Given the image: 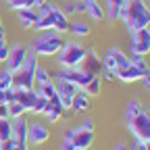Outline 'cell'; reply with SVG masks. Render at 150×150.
I'll return each mask as SVG.
<instances>
[{
	"instance_id": "1",
	"label": "cell",
	"mask_w": 150,
	"mask_h": 150,
	"mask_svg": "<svg viewBox=\"0 0 150 150\" xmlns=\"http://www.w3.org/2000/svg\"><path fill=\"white\" fill-rule=\"evenodd\" d=\"M119 19H123V23L127 31H138L148 27V19H150V8L144 0H129V4H125L119 13Z\"/></svg>"
},
{
	"instance_id": "2",
	"label": "cell",
	"mask_w": 150,
	"mask_h": 150,
	"mask_svg": "<svg viewBox=\"0 0 150 150\" xmlns=\"http://www.w3.org/2000/svg\"><path fill=\"white\" fill-rule=\"evenodd\" d=\"M65 46L61 33L56 31H46L42 35H38L31 42V52L35 56H56L61 52V48Z\"/></svg>"
},
{
	"instance_id": "3",
	"label": "cell",
	"mask_w": 150,
	"mask_h": 150,
	"mask_svg": "<svg viewBox=\"0 0 150 150\" xmlns=\"http://www.w3.org/2000/svg\"><path fill=\"white\" fill-rule=\"evenodd\" d=\"M86 54H88V48H83L81 44L67 42L61 48V52L56 54V63H59V67H63V69H79L81 61L86 59Z\"/></svg>"
},
{
	"instance_id": "4",
	"label": "cell",
	"mask_w": 150,
	"mask_h": 150,
	"mask_svg": "<svg viewBox=\"0 0 150 150\" xmlns=\"http://www.w3.org/2000/svg\"><path fill=\"white\" fill-rule=\"evenodd\" d=\"M125 123L129 125V131L136 136V140L150 142V106H144L140 115H136L134 119H129Z\"/></svg>"
},
{
	"instance_id": "5",
	"label": "cell",
	"mask_w": 150,
	"mask_h": 150,
	"mask_svg": "<svg viewBox=\"0 0 150 150\" xmlns=\"http://www.w3.org/2000/svg\"><path fill=\"white\" fill-rule=\"evenodd\" d=\"M131 54L134 56H146L150 54V29H138L131 33Z\"/></svg>"
},
{
	"instance_id": "6",
	"label": "cell",
	"mask_w": 150,
	"mask_h": 150,
	"mask_svg": "<svg viewBox=\"0 0 150 150\" xmlns=\"http://www.w3.org/2000/svg\"><path fill=\"white\" fill-rule=\"evenodd\" d=\"M50 140V129L42 121H31L27 125V144L31 146H42Z\"/></svg>"
},
{
	"instance_id": "7",
	"label": "cell",
	"mask_w": 150,
	"mask_h": 150,
	"mask_svg": "<svg viewBox=\"0 0 150 150\" xmlns=\"http://www.w3.org/2000/svg\"><path fill=\"white\" fill-rule=\"evenodd\" d=\"M25 59H27V48H25L23 44H15V46L8 50V59H6V63H4V69H8L11 73L21 71Z\"/></svg>"
},
{
	"instance_id": "8",
	"label": "cell",
	"mask_w": 150,
	"mask_h": 150,
	"mask_svg": "<svg viewBox=\"0 0 150 150\" xmlns=\"http://www.w3.org/2000/svg\"><path fill=\"white\" fill-rule=\"evenodd\" d=\"M65 136L73 140V144H75V148H77V150H88V148L94 144V131H86V129H81V127L69 129Z\"/></svg>"
},
{
	"instance_id": "9",
	"label": "cell",
	"mask_w": 150,
	"mask_h": 150,
	"mask_svg": "<svg viewBox=\"0 0 150 150\" xmlns=\"http://www.w3.org/2000/svg\"><path fill=\"white\" fill-rule=\"evenodd\" d=\"M79 69L83 73H88L90 77H98V75L102 73V59L96 54V50H88V54H86V59L81 61Z\"/></svg>"
},
{
	"instance_id": "10",
	"label": "cell",
	"mask_w": 150,
	"mask_h": 150,
	"mask_svg": "<svg viewBox=\"0 0 150 150\" xmlns=\"http://www.w3.org/2000/svg\"><path fill=\"white\" fill-rule=\"evenodd\" d=\"M11 125H13V142L21 148H27V121L23 117L19 119H11Z\"/></svg>"
},
{
	"instance_id": "11",
	"label": "cell",
	"mask_w": 150,
	"mask_h": 150,
	"mask_svg": "<svg viewBox=\"0 0 150 150\" xmlns=\"http://www.w3.org/2000/svg\"><path fill=\"white\" fill-rule=\"evenodd\" d=\"M13 90H15V88H13ZM35 100H38V92H35V88H33V90H15V102L23 104L27 112L33 108Z\"/></svg>"
},
{
	"instance_id": "12",
	"label": "cell",
	"mask_w": 150,
	"mask_h": 150,
	"mask_svg": "<svg viewBox=\"0 0 150 150\" xmlns=\"http://www.w3.org/2000/svg\"><path fill=\"white\" fill-rule=\"evenodd\" d=\"M54 88H56V94H59V98H73L75 94H77L81 88H77L75 83L63 79V77H56L54 79Z\"/></svg>"
},
{
	"instance_id": "13",
	"label": "cell",
	"mask_w": 150,
	"mask_h": 150,
	"mask_svg": "<svg viewBox=\"0 0 150 150\" xmlns=\"http://www.w3.org/2000/svg\"><path fill=\"white\" fill-rule=\"evenodd\" d=\"M61 8H56L54 13H48V15H42L38 13V21L33 23V29L40 31V33H46V31H54V17Z\"/></svg>"
},
{
	"instance_id": "14",
	"label": "cell",
	"mask_w": 150,
	"mask_h": 150,
	"mask_svg": "<svg viewBox=\"0 0 150 150\" xmlns=\"http://www.w3.org/2000/svg\"><path fill=\"white\" fill-rule=\"evenodd\" d=\"M117 79L119 81H123V83H134V81H140L142 79V71L138 69V67H134V65H129V67H125V69H117Z\"/></svg>"
},
{
	"instance_id": "15",
	"label": "cell",
	"mask_w": 150,
	"mask_h": 150,
	"mask_svg": "<svg viewBox=\"0 0 150 150\" xmlns=\"http://www.w3.org/2000/svg\"><path fill=\"white\" fill-rule=\"evenodd\" d=\"M83 2H86V15L92 19V21L100 23V21L106 19V13H104V8H102V4L98 0H83Z\"/></svg>"
},
{
	"instance_id": "16",
	"label": "cell",
	"mask_w": 150,
	"mask_h": 150,
	"mask_svg": "<svg viewBox=\"0 0 150 150\" xmlns=\"http://www.w3.org/2000/svg\"><path fill=\"white\" fill-rule=\"evenodd\" d=\"M44 115L50 123H56V121H61L63 115H65V108L61 104V98H56V100H48V106L44 110Z\"/></svg>"
},
{
	"instance_id": "17",
	"label": "cell",
	"mask_w": 150,
	"mask_h": 150,
	"mask_svg": "<svg viewBox=\"0 0 150 150\" xmlns=\"http://www.w3.org/2000/svg\"><path fill=\"white\" fill-rule=\"evenodd\" d=\"M17 19L23 29H33V23L38 21V11L35 8H21V11H17Z\"/></svg>"
},
{
	"instance_id": "18",
	"label": "cell",
	"mask_w": 150,
	"mask_h": 150,
	"mask_svg": "<svg viewBox=\"0 0 150 150\" xmlns=\"http://www.w3.org/2000/svg\"><path fill=\"white\" fill-rule=\"evenodd\" d=\"M90 102H92V96H88V94L83 90H79L77 94L73 96V102H71V112H86L90 108Z\"/></svg>"
},
{
	"instance_id": "19",
	"label": "cell",
	"mask_w": 150,
	"mask_h": 150,
	"mask_svg": "<svg viewBox=\"0 0 150 150\" xmlns=\"http://www.w3.org/2000/svg\"><path fill=\"white\" fill-rule=\"evenodd\" d=\"M125 4H129V0H106L104 13H106L108 21H119V13H121V8Z\"/></svg>"
},
{
	"instance_id": "20",
	"label": "cell",
	"mask_w": 150,
	"mask_h": 150,
	"mask_svg": "<svg viewBox=\"0 0 150 150\" xmlns=\"http://www.w3.org/2000/svg\"><path fill=\"white\" fill-rule=\"evenodd\" d=\"M35 92L40 94L42 98H46V100H56V98H59V94H56V88H54V81H46V83L35 86Z\"/></svg>"
},
{
	"instance_id": "21",
	"label": "cell",
	"mask_w": 150,
	"mask_h": 150,
	"mask_svg": "<svg viewBox=\"0 0 150 150\" xmlns=\"http://www.w3.org/2000/svg\"><path fill=\"white\" fill-rule=\"evenodd\" d=\"M67 33H71L73 38H86V35H90V25L86 21H71Z\"/></svg>"
},
{
	"instance_id": "22",
	"label": "cell",
	"mask_w": 150,
	"mask_h": 150,
	"mask_svg": "<svg viewBox=\"0 0 150 150\" xmlns=\"http://www.w3.org/2000/svg\"><path fill=\"white\" fill-rule=\"evenodd\" d=\"M108 54L112 56V61L117 63V67H119V69H125V67H129V65H131L129 56H127L121 48H110V50H108Z\"/></svg>"
},
{
	"instance_id": "23",
	"label": "cell",
	"mask_w": 150,
	"mask_h": 150,
	"mask_svg": "<svg viewBox=\"0 0 150 150\" xmlns=\"http://www.w3.org/2000/svg\"><path fill=\"white\" fill-rule=\"evenodd\" d=\"M69 17L63 13V11H59L56 13V17H54V31L56 33H67L69 31Z\"/></svg>"
},
{
	"instance_id": "24",
	"label": "cell",
	"mask_w": 150,
	"mask_h": 150,
	"mask_svg": "<svg viewBox=\"0 0 150 150\" xmlns=\"http://www.w3.org/2000/svg\"><path fill=\"white\" fill-rule=\"evenodd\" d=\"M81 90L88 94V96H98V94L102 92V79H100V77H92Z\"/></svg>"
},
{
	"instance_id": "25",
	"label": "cell",
	"mask_w": 150,
	"mask_h": 150,
	"mask_svg": "<svg viewBox=\"0 0 150 150\" xmlns=\"http://www.w3.org/2000/svg\"><path fill=\"white\" fill-rule=\"evenodd\" d=\"M13 140V125L11 119H0V144Z\"/></svg>"
},
{
	"instance_id": "26",
	"label": "cell",
	"mask_w": 150,
	"mask_h": 150,
	"mask_svg": "<svg viewBox=\"0 0 150 150\" xmlns=\"http://www.w3.org/2000/svg\"><path fill=\"white\" fill-rule=\"evenodd\" d=\"M142 110H144V104H142L140 100H131V102H127V106H125V121L134 119L136 115H140Z\"/></svg>"
},
{
	"instance_id": "27",
	"label": "cell",
	"mask_w": 150,
	"mask_h": 150,
	"mask_svg": "<svg viewBox=\"0 0 150 150\" xmlns=\"http://www.w3.org/2000/svg\"><path fill=\"white\" fill-rule=\"evenodd\" d=\"M33 79H35V86L46 83V81H52V73H50L46 67H40V65H38V67H35V75H33Z\"/></svg>"
},
{
	"instance_id": "28",
	"label": "cell",
	"mask_w": 150,
	"mask_h": 150,
	"mask_svg": "<svg viewBox=\"0 0 150 150\" xmlns=\"http://www.w3.org/2000/svg\"><path fill=\"white\" fill-rule=\"evenodd\" d=\"M8 11H21V8H35V0H6Z\"/></svg>"
},
{
	"instance_id": "29",
	"label": "cell",
	"mask_w": 150,
	"mask_h": 150,
	"mask_svg": "<svg viewBox=\"0 0 150 150\" xmlns=\"http://www.w3.org/2000/svg\"><path fill=\"white\" fill-rule=\"evenodd\" d=\"M13 88V73L8 69L0 71V90H11Z\"/></svg>"
},
{
	"instance_id": "30",
	"label": "cell",
	"mask_w": 150,
	"mask_h": 150,
	"mask_svg": "<svg viewBox=\"0 0 150 150\" xmlns=\"http://www.w3.org/2000/svg\"><path fill=\"white\" fill-rule=\"evenodd\" d=\"M25 112H27V110H25L23 104H19V102H11V104H8V117H11V119H19V117H23Z\"/></svg>"
},
{
	"instance_id": "31",
	"label": "cell",
	"mask_w": 150,
	"mask_h": 150,
	"mask_svg": "<svg viewBox=\"0 0 150 150\" xmlns=\"http://www.w3.org/2000/svg\"><path fill=\"white\" fill-rule=\"evenodd\" d=\"M129 61H131V65H134V67H138L142 73L150 71V65H148V61L144 59V56H134V54H131V56H129Z\"/></svg>"
},
{
	"instance_id": "32",
	"label": "cell",
	"mask_w": 150,
	"mask_h": 150,
	"mask_svg": "<svg viewBox=\"0 0 150 150\" xmlns=\"http://www.w3.org/2000/svg\"><path fill=\"white\" fill-rule=\"evenodd\" d=\"M46 106H48V100H46V98H42L40 94H38V100H35V104H33V108H31L29 112H33V115H44Z\"/></svg>"
},
{
	"instance_id": "33",
	"label": "cell",
	"mask_w": 150,
	"mask_h": 150,
	"mask_svg": "<svg viewBox=\"0 0 150 150\" xmlns=\"http://www.w3.org/2000/svg\"><path fill=\"white\" fill-rule=\"evenodd\" d=\"M102 69H104V71H110V73H117V69H119L117 63L112 61V56H110L108 52L102 56Z\"/></svg>"
},
{
	"instance_id": "34",
	"label": "cell",
	"mask_w": 150,
	"mask_h": 150,
	"mask_svg": "<svg viewBox=\"0 0 150 150\" xmlns=\"http://www.w3.org/2000/svg\"><path fill=\"white\" fill-rule=\"evenodd\" d=\"M0 102H2V104L15 102V90H13V88H11V90H0Z\"/></svg>"
},
{
	"instance_id": "35",
	"label": "cell",
	"mask_w": 150,
	"mask_h": 150,
	"mask_svg": "<svg viewBox=\"0 0 150 150\" xmlns=\"http://www.w3.org/2000/svg\"><path fill=\"white\" fill-rule=\"evenodd\" d=\"M67 17H73V15H77V0H69V2H65V6L61 8Z\"/></svg>"
},
{
	"instance_id": "36",
	"label": "cell",
	"mask_w": 150,
	"mask_h": 150,
	"mask_svg": "<svg viewBox=\"0 0 150 150\" xmlns=\"http://www.w3.org/2000/svg\"><path fill=\"white\" fill-rule=\"evenodd\" d=\"M61 150H77V148H75V144H73V140L71 138H63V142H61Z\"/></svg>"
},
{
	"instance_id": "37",
	"label": "cell",
	"mask_w": 150,
	"mask_h": 150,
	"mask_svg": "<svg viewBox=\"0 0 150 150\" xmlns=\"http://www.w3.org/2000/svg\"><path fill=\"white\" fill-rule=\"evenodd\" d=\"M8 46L6 44H2V46H0V63H6V59H8Z\"/></svg>"
},
{
	"instance_id": "38",
	"label": "cell",
	"mask_w": 150,
	"mask_h": 150,
	"mask_svg": "<svg viewBox=\"0 0 150 150\" xmlns=\"http://www.w3.org/2000/svg\"><path fill=\"white\" fill-rule=\"evenodd\" d=\"M94 125H96V123H94V119H86L79 127H81V129H86V131H94Z\"/></svg>"
},
{
	"instance_id": "39",
	"label": "cell",
	"mask_w": 150,
	"mask_h": 150,
	"mask_svg": "<svg viewBox=\"0 0 150 150\" xmlns=\"http://www.w3.org/2000/svg\"><path fill=\"white\" fill-rule=\"evenodd\" d=\"M0 119H11V117H8V104H2V102H0Z\"/></svg>"
},
{
	"instance_id": "40",
	"label": "cell",
	"mask_w": 150,
	"mask_h": 150,
	"mask_svg": "<svg viewBox=\"0 0 150 150\" xmlns=\"http://www.w3.org/2000/svg\"><path fill=\"white\" fill-rule=\"evenodd\" d=\"M142 83H144V88L150 92V71H146V73L142 75Z\"/></svg>"
},
{
	"instance_id": "41",
	"label": "cell",
	"mask_w": 150,
	"mask_h": 150,
	"mask_svg": "<svg viewBox=\"0 0 150 150\" xmlns=\"http://www.w3.org/2000/svg\"><path fill=\"white\" fill-rule=\"evenodd\" d=\"M129 150H146V142H142V140H136V142H134V146H131Z\"/></svg>"
},
{
	"instance_id": "42",
	"label": "cell",
	"mask_w": 150,
	"mask_h": 150,
	"mask_svg": "<svg viewBox=\"0 0 150 150\" xmlns=\"http://www.w3.org/2000/svg\"><path fill=\"white\" fill-rule=\"evenodd\" d=\"M102 75H104V79H106V81H115V79H117V75H115V73L104 71V69H102Z\"/></svg>"
},
{
	"instance_id": "43",
	"label": "cell",
	"mask_w": 150,
	"mask_h": 150,
	"mask_svg": "<svg viewBox=\"0 0 150 150\" xmlns=\"http://www.w3.org/2000/svg\"><path fill=\"white\" fill-rule=\"evenodd\" d=\"M77 13H86V2H83V0H81V2L77 0Z\"/></svg>"
},
{
	"instance_id": "44",
	"label": "cell",
	"mask_w": 150,
	"mask_h": 150,
	"mask_svg": "<svg viewBox=\"0 0 150 150\" xmlns=\"http://www.w3.org/2000/svg\"><path fill=\"white\" fill-rule=\"evenodd\" d=\"M115 150H129V146H127L125 142H119V144L115 146Z\"/></svg>"
},
{
	"instance_id": "45",
	"label": "cell",
	"mask_w": 150,
	"mask_h": 150,
	"mask_svg": "<svg viewBox=\"0 0 150 150\" xmlns=\"http://www.w3.org/2000/svg\"><path fill=\"white\" fill-rule=\"evenodd\" d=\"M46 2H48V0H35V8H40V6L46 4Z\"/></svg>"
},
{
	"instance_id": "46",
	"label": "cell",
	"mask_w": 150,
	"mask_h": 150,
	"mask_svg": "<svg viewBox=\"0 0 150 150\" xmlns=\"http://www.w3.org/2000/svg\"><path fill=\"white\" fill-rule=\"evenodd\" d=\"M146 150H150V142H146Z\"/></svg>"
},
{
	"instance_id": "47",
	"label": "cell",
	"mask_w": 150,
	"mask_h": 150,
	"mask_svg": "<svg viewBox=\"0 0 150 150\" xmlns=\"http://www.w3.org/2000/svg\"><path fill=\"white\" fill-rule=\"evenodd\" d=\"M148 29H150V19H148Z\"/></svg>"
},
{
	"instance_id": "48",
	"label": "cell",
	"mask_w": 150,
	"mask_h": 150,
	"mask_svg": "<svg viewBox=\"0 0 150 150\" xmlns=\"http://www.w3.org/2000/svg\"><path fill=\"white\" fill-rule=\"evenodd\" d=\"M0 25H2V17H0Z\"/></svg>"
},
{
	"instance_id": "49",
	"label": "cell",
	"mask_w": 150,
	"mask_h": 150,
	"mask_svg": "<svg viewBox=\"0 0 150 150\" xmlns=\"http://www.w3.org/2000/svg\"><path fill=\"white\" fill-rule=\"evenodd\" d=\"M148 8H150V0H148Z\"/></svg>"
}]
</instances>
